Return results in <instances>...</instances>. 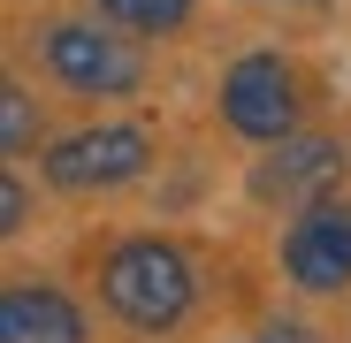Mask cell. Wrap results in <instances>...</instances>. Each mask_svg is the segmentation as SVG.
Instances as JSON below:
<instances>
[{"instance_id":"7a4b0ae2","label":"cell","mask_w":351,"mask_h":343,"mask_svg":"<svg viewBox=\"0 0 351 343\" xmlns=\"http://www.w3.org/2000/svg\"><path fill=\"white\" fill-rule=\"evenodd\" d=\"M38 62L77 99H123V92L145 84V53L130 38H107L99 23H46L38 31Z\"/></svg>"},{"instance_id":"277c9868","label":"cell","mask_w":351,"mask_h":343,"mask_svg":"<svg viewBox=\"0 0 351 343\" xmlns=\"http://www.w3.org/2000/svg\"><path fill=\"white\" fill-rule=\"evenodd\" d=\"M221 123L237 138H252V145H282L290 130H298V69H290L282 53H245V62H229Z\"/></svg>"},{"instance_id":"7c38bea8","label":"cell","mask_w":351,"mask_h":343,"mask_svg":"<svg viewBox=\"0 0 351 343\" xmlns=\"http://www.w3.org/2000/svg\"><path fill=\"white\" fill-rule=\"evenodd\" d=\"M290 8H313V0H290Z\"/></svg>"},{"instance_id":"8fae6325","label":"cell","mask_w":351,"mask_h":343,"mask_svg":"<svg viewBox=\"0 0 351 343\" xmlns=\"http://www.w3.org/2000/svg\"><path fill=\"white\" fill-rule=\"evenodd\" d=\"M260 343H290V335H260Z\"/></svg>"},{"instance_id":"ba28073f","label":"cell","mask_w":351,"mask_h":343,"mask_svg":"<svg viewBox=\"0 0 351 343\" xmlns=\"http://www.w3.org/2000/svg\"><path fill=\"white\" fill-rule=\"evenodd\" d=\"M199 0H92V16L114 23V31H138V38H160V31H184Z\"/></svg>"},{"instance_id":"6da1fadb","label":"cell","mask_w":351,"mask_h":343,"mask_svg":"<svg viewBox=\"0 0 351 343\" xmlns=\"http://www.w3.org/2000/svg\"><path fill=\"white\" fill-rule=\"evenodd\" d=\"M99 298H107V313L123 328L168 335V328H184V313L199 298V275H191L184 244H168V237H123L99 259Z\"/></svg>"},{"instance_id":"30bf717a","label":"cell","mask_w":351,"mask_h":343,"mask_svg":"<svg viewBox=\"0 0 351 343\" xmlns=\"http://www.w3.org/2000/svg\"><path fill=\"white\" fill-rule=\"evenodd\" d=\"M23 221H31V191H23V183L8 176V183H0V229H8V237H16Z\"/></svg>"},{"instance_id":"8992f818","label":"cell","mask_w":351,"mask_h":343,"mask_svg":"<svg viewBox=\"0 0 351 343\" xmlns=\"http://www.w3.org/2000/svg\"><path fill=\"white\" fill-rule=\"evenodd\" d=\"M343 160H351V153H343L336 138H298V130H290V138L252 168V199H267V206H275V199H282V206L321 199V191L343 176Z\"/></svg>"},{"instance_id":"3957f363","label":"cell","mask_w":351,"mask_h":343,"mask_svg":"<svg viewBox=\"0 0 351 343\" xmlns=\"http://www.w3.org/2000/svg\"><path fill=\"white\" fill-rule=\"evenodd\" d=\"M145 168H153V130H145V123H92V130L53 138V153H46V183L92 199V191H123V183H138Z\"/></svg>"},{"instance_id":"5b68a950","label":"cell","mask_w":351,"mask_h":343,"mask_svg":"<svg viewBox=\"0 0 351 343\" xmlns=\"http://www.w3.org/2000/svg\"><path fill=\"white\" fill-rule=\"evenodd\" d=\"M282 275L313 298L351 282V199H306V214L282 229Z\"/></svg>"},{"instance_id":"52a82bcc","label":"cell","mask_w":351,"mask_h":343,"mask_svg":"<svg viewBox=\"0 0 351 343\" xmlns=\"http://www.w3.org/2000/svg\"><path fill=\"white\" fill-rule=\"evenodd\" d=\"M0 343H84V313L53 282H8L0 290Z\"/></svg>"},{"instance_id":"9c48e42d","label":"cell","mask_w":351,"mask_h":343,"mask_svg":"<svg viewBox=\"0 0 351 343\" xmlns=\"http://www.w3.org/2000/svg\"><path fill=\"white\" fill-rule=\"evenodd\" d=\"M31 138H38L31 92H23V84H8V92H0V145H8V153H31Z\"/></svg>"}]
</instances>
